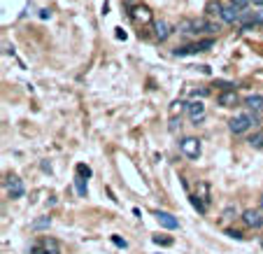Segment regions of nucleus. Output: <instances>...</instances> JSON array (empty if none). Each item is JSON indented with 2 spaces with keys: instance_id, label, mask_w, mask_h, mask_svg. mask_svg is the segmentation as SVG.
I'll return each instance as SVG.
<instances>
[{
  "instance_id": "nucleus-1",
  "label": "nucleus",
  "mask_w": 263,
  "mask_h": 254,
  "mask_svg": "<svg viewBox=\"0 0 263 254\" xmlns=\"http://www.w3.org/2000/svg\"><path fill=\"white\" fill-rule=\"evenodd\" d=\"M254 124H259V115L256 112H242V115H235L228 121V131L235 133V136H242V133H247Z\"/></svg>"
},
{
  "instance_id": "nucleus-2",
  "label": "nucleus",
  "mask_w": 263,
  "mask_h": 254,
  "mask_svg": "<svg viewBox=\"0 0 263 254\" xmlns=\"http://www.w3.org/2000/svg\"><path fill=\"white\" fill-rule=\"evenodd\" d=\"M179 152L187 156V159L196 161L200 156V152H203V147H200V140L193 138V136H187V138L179 140Z\"/></svg>"
},
{
  "instance_id": "nucleus-3",
  "label": "nucleus",
  "mask_w": 263,
  "mask_h": 254,
  "mask_svg": "<svg viewBox=\"0 0 263 254\" xmlns=\"http://www.w3.org/2000/svg\"><path fill=\"white\" fill-rule=\"evenodd\" d=\"M240 219L244 222V226H249V229H261L263 226V210L259 208H247V210L240 215Z\"/></svg>"
},
{
  "instance_id": "nucleus-4",
  "label": "nucleus",
  "mask_w": 263,
  "mask_h": 254,
  "mask_svg": "<svg viewBox=\"0 0 263 254\" xmlns=\"http://www.w3.org/2000/svg\"><path fill=\"white\" fill-rule=\"evenodd\" d=\"M5 189L10 194V198H21L23 194H26L23 180H19L17 175H7V177H5Z\"/></svg>"
},
{
  "instance_id": "nucleus-5",
  "label": "nucleus",
  "mask_w": 263,
  "mask_h": 254,
  "mask_svg": "<svg viewBox=\"0 0 263 254\" xmlns=\"http://www.w3.org/2000/svg\"><path fill=\"white\" fill-rule=\"evenodd\" d=\"M205 112H207V110H205V103L198 100V98L191 100V103H187V115H189V119L193 124H200V121L205 119Z\"/></svg>"
},
{
  "instance_id": "nucleus-6",
  "label": "nucleus",
  "mask_w": 263,
  "mask_h": 254,
  "mask_svg": "<svg viewBox=\"0 0 263 254\" xmlns=\"http://www.w3.org/2000/svg\"><path fill=\"white\" fill-rule=\"evenodd\" d=\"M217 105L219 107H235V105H240V96H238V91L235 89H224L219 96H217Z\"/></svg>"
},
{
  "instance_id": "nucleus-7",
  "label": "nucleus",
  "mask_w": 263,
  "mask_h": 254,
  "mask_svg": "<svg viewBox=\"0 0 263 254\" xmlns=\"http://www.w3.org/2000/svg\"><path fill=\"white\" fill-rule=\"evenodd\" d=\"M131 19L135 23H142V26H147V23L154 21V14L149 10L147 5H135L133 10H131Z\"/></svg>"
},
{
  "instance_id": "nucleus-8",
  "label": "nucleus",
  "mask_w": 263,
  "mask_h": 254,
  "mask_svg": "<svg viewBox=\"0 0 263 254\" xmlns=\"http://www.w3.org/2000/svg\"><path fill=\"white\" fill-rule=\"evenodd\" d=\"M154 217H156V222L161 224L163 229H170V231L179 229V219L175 217V215H170V212H166V210H156V212H154Z\"/></svg>"
},
{
  "instance_id": "nucleus-9",
  "label": "nucleus",
  "mask_w": 263,
  "mask_h": 254,
  "mask_svg": "<svg viewBox=\"0 0 263 254\" xmlns=\"http://www.w3.org/2000/svg\"><path fill=\"white\" fill-rule=\"evenodd\" d=\"M219 26L207 21V19H193V33H217Z\"/></svg>"
},
{
  "instance_id": "nucleus-10",
  "label": "nucleus",
  "mask_w": 263,
  "mask_h": 254,
  "mask_svg": "<svg viewBox=\"0 0 263 254\" xmlns=\"http://www.w3.org/2000/svg\"><path fill=\"white\" fill-rule=\"evenodd\" d=\"M244 107L249 110V112H263V96H259V94H254V96H247L244 98Z\"/></svg>"
},
{
  "instance_id": "nucleus-11",
  "label": "nucleus",
  "mask_w": 263,
  "mask_h": 254,
  "mask_svg": "<svg viewBox=\"0 0 263 254\" xmlns=\"http://www.w3.org/2000/svg\"><path fill=\"white\" fill-rule=\"evenodd\" d=\"M40 245L44 247L47 254H61V243L56 238H52V235H44L42 240H40Z\"/></svg>"
},
{
  "instance_id": "nucleus-12",
  "label": "nucleus",
  "mask_w": 263,
  "mask_h": 254,
  "mask_svg": "<svg viewBox=\"0 0 263 254\" xmlns=\"http://www.w3.org/2000/svg\"><path fill=\"white\" fill-rule=\"evenodd\" d=\"M240 12L235 5H228V7H224V17H221V21H226V23H235V21H240Z\"/></svg>"
},
{
  "instance_id": "nucleus-13",
  "label": "nucleus",
  "mask_w": 263,
  "mask_h": 254,
  "mask_svg": "<svg viewBox=\"0 0 263 254\" xmlns=\"http://www.w3.org/2000/svg\"><path fill=\"white\" fill-rule=\"evenodd\" d=\"M205 12L210 14V17H224V5L221 2H217V0H210L207 5H205Z\"/></svg>"
},
{
  "instance_id": "nucleus-14",
  "label": "nucleus",
  "mask_w": 263,
  "mask_h": 254,
  "mask_svg": "<svg viewBox=\"0 0 263 254\" xmlns=\"http://www.w3.org/2000/svg\"><path fill=\"white\" fill-rule=\"evenodd\" d=\"M189 201H191V205H193V208L200 212V215H207V203L203 201L198 194H189Z\"/></svg>"
},
{
  "instance_id": "nucleus-15",
  "label": "nucleus",
  "mask_w": 263,
  "mask_h": 254,
  "mask_svg": "<svg viewBox=\"0 0 263 254\" xmlns=\"http://www.w3.org/2000/svg\"><path fill=\"white\" fill-rule=\"evenodd\" d=\"M170 33H172V31H170V23L168 21H158L156 23V38L161 40V42H163V40H168Z\"/></svg>"
},
{
  "instance_id": "nucleus-16",
  "label": "nucleus",
  "mask_w": 263,
  "mask_h": 254,
  "mask_svg": "<svg viewBox=\"0 0 263 254\" xmlns=\"http://www.w3.org/2000/svg\"><path fill=\"white\" fill-rule=\"evenodd\" d=\"M196 194H198L200 198L210 205L212 198H210V184H207V182H198V184H196Z\"/></svg>"
},
{
  "instance_id": "nucleus-17",
  "label": "nucleus",
  "mask_w": 263,
  "mask_h": 254,
  "mask_svg": "<svg viewBox=\"0 0 263 254\" xmlns=\"http://www.w3.org/2000/svg\"><path fill=\"white\" fill-rule=\"evenodd\" d=\"M49 226H52V217H38V219L31 224L33 231H44V229H49Z\"/></svg>"
},
{
  "instance_id": "nucleus-18",
  "label": "nucleus",
  "mask_w": 263,
  "mask_h": 254,
  "mask_svg": "<svg viewBox=\"0 0 263 254\" xmlns=\"http://www.w3.org/2000/svg\"><path fill=\"white\" fill-rule=\"evenodd\" d=\"M249 142V147L252 149H259V152H263V131H256L252 138L247 140Z\"/></svg>"
},
{
  "instance_id": "nucleus-19",
  "label": "nucleus",
  "mask_w": 263,
  "mask_h": 254,
  "mask_svg": "<svg viewBox=\"0 0 263 254\" xmlns=\"http://www.w3.org/2000/svg\"><path fill=\"white\" fill-rule=\"evenodd\" d=\"M75 187H77V194L79 196H86V177H75Z\"/></svg>"
},
{
  "instance_id": "nucleus-20",
  "label": "nucleus",
  "mask_w": 263,
  "mask_h": 254,
  "mask_svg": "<svg viewBox=\"0 0 263 254\" xmlns=\"http://www.w3.org/2000/svg\"><path fill=\"white\" fill-rule=\"evenodd\" d=\"M196 47H198V54L200 52H210L212 47H214V40H212V38H207V40H200V42H196Z\"/></svg>"
},
{
  "instance_id": "nucleus-21",
  "label": "nucleus",
  "mask_w": 263,
  "mask_h": 254,
  "mask_svg": "<svg viewBox=\"0 0 263 254\" xmlns=\"http://www.w3.org/2000/svg\"><path fill=\"white\" fill-rule=\"evenodd\" d=\"M151 240H154L156 245H163V247H170V245L175 243L172 238H166V235H151Z\"/></svg>"
},
{
  "instance_id": "nucleus-22",
  "label": "nucleus",
  "mask_w": 263,
  "mask_h": 254,
  "mask_svg": "<svg viewBox=\"0 0 263 254\" xmlns=\"http://www.w3.org/2000/svg\"><path fill=\"white\" fill-rule=\"evenodd\" d=\"M77 175H79V177H86V180H89V177H91V168H89V166H84V163H77Z\"/></svg>"
},
{
  "instance_id": "nucleus-23",
  "label": "nucleus",
  "mask_w": 263,
  "mask_h": 254,
  "mask_svg": "<svg viewBox=\"0 0 263 254\" xmlns=\"http://www.w3.org/2000/svg\"><path fill=\"white\" fill-rule=\"evenodd\" d=\"M221 217H224V219H235V217H238V208H235V205H228Z\"/></svg>"
},
{
  "instance_id": "nucleus-24",
  "label": "nucleus",
  "mask_w": 263,
  "mask_h": 254,
  "mask_svg": "<svg viewBox=\"0 0 263 254\" xmlns=\"http://www.w3.org/2000/svg\"><path fill=\"white\" fill-rule=\"evenodd\" d=\"M226 235L233 238V240H244V235H242L240 231H235V229H226Z\"/></svg>"
},
{
  "instance_id": "nucleus-25",
  "label": "nucleus",
  "mask_w": 263,
  "mask_h": 254,
  "mask_svg": "<svg viewBox=\"0 0 263 254\" xmlns=\"http://www.w3.org/2000/svg\"><path fill=\"white\" fill-rule=\"evenodd\" d=\"M112 243H114L116 247H121V250H126L128 247V243L124 240V238H119V235H112Z\"/></svg>"
},
{
  "instance_id": "nucleus-26",
  "label": "nucleus",
  "mask_w": 263,
  "mask_h": 254,
  "mask_svg": "<svg viewBox=\"0 0 263 254\" xmlns=\"http://www.w3.org/2000/svg\"><path fill=\"white\" fill-rule=\"evenodd\" d=\"M249 2H252V0H231V5H235L238 10H244V7H247Z\"/></svg>"
},
{
  "instance_id": "nucleus-27",
  "label": "nucleus",
  "mask_w": 263,
  "mask_h": 254,
  "mask_svg": "<svg viewBox=\"0 0 263 254\" xmlns=\"http://www.w3.org/2000/svg\"><path fill=\"white\" fill-rule=\"evenodd\" d=\"M31 254H47V252H44L42 245H33V247H31Z\"/></svg>"
},
{
  "instance_id": "nucleus-28",
  "label": "nucleus",
  "mask_w": 263,
  "mask_h": 254,
  "mask_svg": "<svg viewBox=\"0 0 263 254\" xmlns=\"http://www.w3.org/2000/svg\"><path fill=\"white\" fill-rule=\"evenodd\" d=\"M207 94H210L207 89H196V91H193V98H203V96H207Z\"/></svg>"
},
{
  "instance_id": "nucleus-29",
  "label": "nucleus",
  "mask_w": 263,
  "mask_h": 254,
  "mask_svg": "<svg viewBox=\"0 0 263 254\" xmlns=\"http://www.w3.org/2000/svg\"><path fill=\"white\" fill-rule=\"evenodd\" d=\"M52 17V12L49 10H40V19H49Z\"/></svg>"
},
{
  "instance_id": "nucleus-30",
  "label": "nucleus",
  "mask_w": 263,
  "mask_h": 254,
  "mask_svg": "<svg viewBox=\"0 0 263 254\" xmlns=\"http://www.w3.org/2000/svg\"><path fill=\"white\" fill-rule=\"evenodd\" d=\"M254 5H263V0H252Z\"/></svg>"
},
{
  "instance_id": "nucleus-31",
  "label": "nucleus",
  "mask_w": 263,
  "mask_h": 254,
  "mask_svg": "<svg viewBox=\"0 0 263 254\" xmlns=\"http://www.w3.org/2000/svg\"><path fill=\"white\" fill-rule=\"evenodd\" d=\"M261 210H263V196H261Z\"/></svg>"
},
{
  "instance_id": "nucleus-32",
  "label": "nucleus",
  "mask_w": 263,
  "mask_h": 254,
  "mask_svg": "<svg viewBox=\"0 0 263 254\" xmlns=\"http://www.w3.org/2000/svg\"><path fill=\"white\" fill-rule=\"evenodd\" d=\"M261 247H263V238H261Z\"/></svg>"
}]
</instances>
